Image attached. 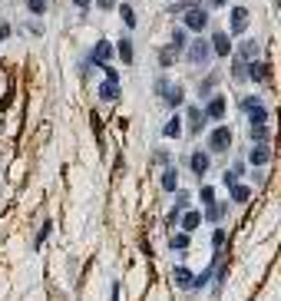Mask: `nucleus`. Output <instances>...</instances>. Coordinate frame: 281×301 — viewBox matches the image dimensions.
<instances>
[{
  "mask_svg": "<svg viewBox=\"0 0 281 301\" xmlns=\"http://www.w3.org/2000/svg\"><path fill=\"white\" fill-rule=\"evenodd\" d=\"M109 56H112L109 40H99L96 47H93V63H96V66H106V63H109Z\"/></svg>",
  "mask_w": 281,
  "mask_h": 301,
  "instance_id": "obj_6",
  "label": "nucleus"
},
{
  "mask_svg": "<svg viewBox=\"0 0 281 301\" xmlns=\"http://www.w3.org/2000/svg\"><path fill=\"white\" fill-rule=\"evenodd\" d=\"M10 37V24H4V20H0V40H7Z\"/></svg>",
  "mask_w": 281,
  "mask_h": 301,
  "instance_id": "obj_30",
  "label": "nucleus"
},
{
  "mask_svg": "<svg viewBox=\"0 0 281 301\" xmlns=\"http://www.w3.org/2000/svg\"><path fill=\"white\" fill-rule=\"evenodd\" d=\"M176 56H179V47H166V50H162V56H159V63L162 66H172V63H176Z\"/></svg>",
  "mask_w": 281,
  "mask_h": 301,
  "instance_id": "obj_20",
  "label": "nucleus"
},
{
  "mask_svg": "<svg viewBox=\"0 0 281 301\" xmlns=\"http://www.w3.org/2000/svg\"><path fill=\"white\" fill-rule=\"evenodd\" d=\"M162 133H166L169 139H179V133H182V123H179V119L172 116V119H169V123H166V129H162Z\"/></svg>",
  "mask_w": 281,
  "mask_h": 301,
  "instance_id": "obj_19",
  "label": "nucleus"
},
{
  "mask_svg": "<svg viewBox=\"0 0 281 301\" xmlns=\"http://www.w3.org/2000/svg\"><path fill=\"white\" fill-rule=\"evenodd\" d=\"M96 7H103V10H109V7H112V0H96Z\"/></svg>",
  "mask_w": 281,
  "mask_h": 301,
  "instance_id": "obj_31",
  "label": "nucleus"
},
{
  "mask_svg": "<svg viewBox=\"0 0 281 301\" xmlns=\"http://www.w3.org/2000/svg\"><path fill=\"white\" fill-rule=\"evenodd\" d=\"M205 116H212V119H222V116H225V99H222V96H212V99H209Z\"/></svg>",
  "mask_w": 281,
  "mask_h": 301,
  "instance_id": "obj_13",
  "label": "nucleus"
},
{
  "mask_svg": "<svg viewBox=\"0 0 281 301\" xmlns=\"http://www.w3.org/2000/svg\"><path fill=\"white\" fill-rule=\"evenodd\" d=\"M156 89H159V93L166 96V99H169L172 106H179V103L185 99V96H182V86H176V83H166V79H162V83H159Z\"/></svg>",
  "mask_w": 281,
  "mask_h": 301,
  "instance_id": "obj_5",
  "label": "nucleus"
},
{
  "mask_svg": "<svg viewBox=\"0 0 281 301\" xmlns=\"http://www.w3.org/2000/svg\"><path fill=\"white\" fill-rule=\"evenodd\" d=\"M172 281H176L179 288H192V271L185 268V265H179V268L172 271Z\"/></svg>",
  "mask_w": 281,
  "mask_h": 301,
  "instance_id": "obj_11",
  "label": "nucleus"
},
{
  "mask_svg": "<svg viewBox=\"0 0 281 301\" xmlns=\"http://www.w3.org/2000/svg\"><path fill=\"white\" fill-rule=\"evenodd\" d=\"M189 60H192V63H209V56H212V43L209 40H192V43H189Z\"/></svg>",
  "mask_w": 281,
  "mask_h": 301,
  "instance_id": "obj_2",
  "label": "nucleus"
},
{
  "mask_svg": "<svg viewBox=\"0 0 281 301\" xmlns=\"http://www.w3.org/2000/svg\"><path fill=\"white\" fill-rule=\"evenodd\" d=\"M241 56H245V60H258V56H261V47H258L255 40H245V43H241V50H238Z\"/></svg>",
  "mask_w": 281,
  "mask_h": 301,
  "instance_id": "obj_14",
  "label": "nucleus"
},
{
  "mask_svg": "<svg viewBox=\"0 0 281 301\" xmlns=\"http://www.w3.org/2000/svg\"><path fill=\"white\" fill-rule=\"evenodd\" d=\"M212 50L228 60V53H232V40H228V33H215V37H212Z\"/></svg>",
  "mask_w": 281,
  "mask_h": 301,
  "instance_id": "obj_10",
  "label": "nucleus"
},
{
  "mask_svg": "<svg viewBox=\"0 0 281 301\" xmlns=\"http://www.w3.org/2000/svg\"><path fill=\"white\" fill-rule=\"evenodd\" d=\"M119 56H122V63H132V43L129 40H119Z\"/></svg>",
  "mask_w": 281,
  "mask_h": 301,
  "instance_id": "obj_22",
  "label": "nucleus"
},
{
  "mask_svg": "<svg viewBox=\"0 0 281 301\" xmlns=\"http://www.w3.org/2000/svg\"><path fill=\"white\" fill-rule=\"evenodd\" d=\"M232 198H235V202H248V198H251V189H248V185L232 182Z\"/></svg>",
  "mask_w": 281,
  "mask_h": 301,
  "instance_id": "obj_17",
  "label": "nucleus"
},
{
  "mask_svg": "<svg viewBox=\"0 0 281 301\" xmlns=\"http://www.w3.org/2000/svg\"><path fill=\"white\" fill-rule=\"evenodd\" d=\"M122 20H126V27H136V14H132L129 4H122Z\"/></svg>",
  "mask_w": 281,
  "mask_h": 301,
  "instance_id": "obj_25",
  "label": "nucleus"
},
{
  "mask_svg": "<svg viewBox=\"0 0 281 301\" xmlns=\"http://www.w3.org/2000/svg\"><path fill=\"white\" fill-rule=\"evenodd\" d=\"M245 27H248V10L232 7V33H245Z\"/></svg>",
  "mask_w": 281,
  "mask_h": 301,
  "instance_id": "obj_9",
  "label": "nucleus"
},
{
  "mask_svg": "<svg viewBox=\"0 0 281 301\" xmlns=\"http://www.w3.org/2000/svg\"><path fill=\"white\" fill-rule=\"evenodd\" d=\"M268 159H271L268 143H255V146H251V166H268Z\"/></svg>",
  "mask_w": 281,
  "mask_h": 301,
  "instance_id": "obj_7",
  "label": "nucleus"
},
{
  "mask_svg": "<svg viewBox=\"0 0 281 301\" xmlns=\"http://www.w3.org/2000/svg\"><path fill=\"white\" fill-rule=\"evenodd\" d=\"M205 27H209V14H205L202 7H195V4H192V7L185 10V30H195V33H202Z\"/></svg>",
  "mask_w": 281,
  "mask_h": 301,
  "instance_id": "obj_1",
  "label": "nucleus"
},
{
  "mask_svg": "<svg viewBox=\"0 0 281 301\" xmlns=\"http://www.w3.org/2000/svg\"><path fill=\"white\" fill-rule=\"evenodd\" d=\"M241 106L248 110V116H251V126H255V123H265V119H268V110H265L261 103H255V99H245Z\"/></svg>",
  "mask_w": 281,
  "mask_h": 301,
  "instance_id": "obj_8",
  "label": "nucleus"
},
{
  "mask_svg": "<svg viewBox=\"0 0 281 301\" xmlns=\"http://www.w3.org/2000/svg\"><path fill=\"white\" fill-rule=\"evenodd\" d=\"M172 248L185 252V248H189V232H179V235H172Z\"/></svg>",
  "mask_w": 281,
  "mask_h": 301,
  "instance_id": "obj_23",
  "label": "nucleus"
},
{
  "mask_svg": "<svg viewBox=\"0 0 281 301\" xmlns=\"http://www.w3.org/2000/svg\"><path fill=\"white\" fill-rule=\"evenodd\" d=\"M251 139H255V143H268V129H265V123H255V129H251Z\"/></svg>",
  "mask_w": 281,
  "mask_h": 301,
  "instance_id": "obj_21",
  "label": "nucleus"
},
{
  "mask_svg": "<svg viewBox=\"0 0 281 301\" xmlns=\"http://www.w3.org/2000/svg\"><path fill=\"white\" fill-rule=\"evenodd\" d=\"M27 7H30V14H43L47 10V0H30Z\"/></svg>",
  "mask_w": 281,
  "mask_h": 301,
  "instance_id": "obj_26",
  "label": "nucleus"
},
{
  "mask_svg": "<svg viewBox=\"0 0 281 301\" xmlns=\"http://www.w3.org/2000/svg\"><path fill=\"white\" fill-rule=\"evenodd\" d=\"M176 185H179V172H176V169H166V175H162V189L176 192Z\"/></svg>",
  "mask_w": 281,
  "mask_h": 301,
  "instance_id": "obj_16",
  "label": "nucleus"
},
{
  "mask_svg": "<svg viewBox=\"0 0 281 301\" xmlns=\"http://www.w3.org/2000/svg\"><path fill=\"white\" fill-rule=\"evenodd\" d=\"M209 4H212V7H222V4H225V0H209Z\"/></svg>",
  "mask_w": 281,
  "mask_h": 301,
  "instance_id": "obj_33",
  "label": "nucleus"
},
{
  "mask_svg": "<svg viewBox=\"0 0 281 301\" xmlns=\"http://www.w3.org/2000/svg\"><path fill=\"white\" fill-rule=\"evenodd\" d=\"M179 222H182V232H192L202 225V212H185V215H179Z\"/></svg>",
  "mask_w": 281,
  "mask_h": 301,
  "instance_id": "obj_12",
  "label": "nucleus"
},
{
  "mask_svg": "<svg viewBox=\"0 0 281 301\" xmlns=\"http://www.w3.org/2000/svg\"><path fill=\"white\" fill-rule=\"evenodd\" d=\"M73 4H76V7H89V0H73Z\"/></svg>",
  "mask_w": 281,
  "mask_h": 301,
  "instance_id": "obj_32",
  "label": "nucleus"
},
{
  "mask_svg": "<svg viewBox=\"0 0 281 301\" xmlns=\"http://www.w3.org/2000/svg\"><path fill=\"white\" fill-rule=\"evenodd\" d=\"M202 202H205V206H212V202H215V189H209V185H205V189H202Z\"/></svg>",
  "mask_w": 281,
  "mask_h": 301,
  "instance_id": "obj_28",
  "label": "nucleus"
},
{
  "mask_svg": "<svg viewBox=\"0 0 281 301\" xmlns=\"http://www.w3.org/2000/svg\"><path fill=\"white\" fill-rule=\"evenodd\" d=\"M241 172H245V166H235L232 172H225V185H232V182H238L241 179Z\"/></svg>",
  "mask_w": 281,
  "mask_h": 301,
  "instance_id": "obj_24",
  "label": "nucleus"
},
{
  "mask_svg": "<svg viewBox=\"0 0 281 301\" xmlns=\"http://www.w3.org/2000/svg\"><path fill=\"white\" fill-rule=\"evenodd\" d=\"M189 123H192V133H199V129H202V123H205V113L192 106V110H189Z\"/></svg>",
  "mask_w": 281,
  "mask_h": 301,
  "instance_id": "obj_18",
  "label": "nucleus"
},
{
  "mask_svg": "<svg viewBox=\"0 0 281 301\" xmlns=\"http://www.w3.org/2000/svg\"><path fill=\"white\" fill-rule=\"evenodd\" d=\"M212 242H215V248H222V245H225V232L218 229V232H215V238H212Z\"/></svg>",
  "mask_w": 281,
  "mask_h": 301,
  "instance_id": "obj_29",
  "label": "nucleus"
},
{
  "mask_svg": "<svg viewBox=\"0 0 281 301\" xmlns=\"http://www.w3.org/2000/svg\"><path fill=\"white\" fill-rule=\"evenodd\" d=\"M228 143H232V129H228V126H218L215 133H212V139H209V146H212L215 152L228 149Z\"/></svg>",
  "mask_w": 281,
  "mask_h": 301,
  "instance_id": "obj_4",
  "label": "nucleus"
},
{
  "mask_svg": "<svg viewBox=\"0 0 281 301\" xmlns=\"http://www.w3.org/2000/svg\"><path fill=\"white\" fill-rule=\"evenodd\" d=\"M99 96H103V99H119V76H116V70H109V66H106V83H103V89H99Z\"/></svg>",
  "mask_w": 281,
  "mask_h": 301,
  "instance_id": "obj_3",
  "label": "nucleus"
},
{
  "mask_svg": "<svg viewBox=\"0 0 281 301\" xmlns=\"http://www.w3.org/2000/svg\"><path fill=\"white\" fill-rule=\"evenodd\" d=\"M172 47H179V50L185 47V30H176V33H172Z\"/></svg>",
  "mask_w": 281,
  "mask_h": 301,
  "instance_id": "obj_27",
  "label": "nucleus"
},
{
  "mask_svg": "<svg viewBox=\"0 0 281 301\" xmlns=\"http://www.w3.org/2000/svg\"><path fill=\"white\" fill-rule=\"evenodd\" d=\"M192 172H195V175H205V172H209V156H205V152H195V156H192Z\"/></svg>",
  "mask_w": 281,
  "mask_h": 301,
  "instance_id": "obj_15",
  "label": "nucleus"
}]
</instances>
